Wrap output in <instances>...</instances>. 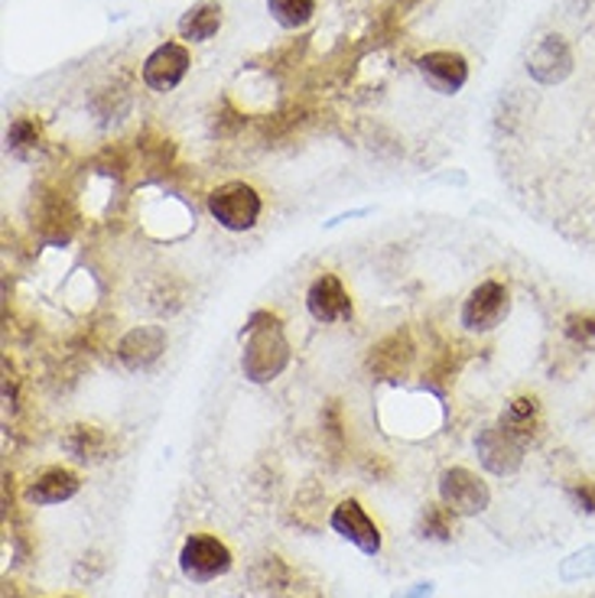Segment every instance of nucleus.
<instances>
[{"label": "nucleus", "mask_w": 595, "mask_h": 598, "mask_svg": "<svg viewBox=\"0 0 595 598\" xmlns=\"http://www.w3.org/2000/svg\"><path fill=\"white\" fill-rule=\"evenodd\" d=\"M36 127L26 120V117H20V120H13V127L7 130V143L13 147V150H20V147H33L36 143Z\"/></svg>", "instance_id": "nucleus-22"}, {"label": "nucleus", "mask_w": 595, "mask_h": 598, "mask_svg": "<svg viewBox=\"0 0 595 598\" xmlns=\"http://www.w3.org/2000/svg\"><path fill=\"white\" fill-rule=\"evenodd\" d=\"M511 436H518L524 446H528V440L534 436V430H537V423H541V404H537V397H515L508 407H505V413H502V420H498Z\"/></svg>", "instance_id": "nucleus-16"}, {"label": "nucleus", "mask_w": 595, "mask_h": 598, "mask_svg": "<svg viewBox=\"0 0 595 598\" xmlns=\"http://www.w3.org/2000/svg\"><path fill=\"white\" fill-rule=\"evenodd\" d=\"M189 65H192V55H189V49H186L182 42H160V46L143 59L140 75H143V85H147L150 91L166 94V91H173V88L186 78Z\"/></svg>", "instance_id": "nucleus-8"}, {"label": "nucleus", "mask_w": 595, "mask_h": 598, "mask_svg": "<svg viewBox=\"0 0 595 598\" xmlns=\"http://www.w3.org/2000/svg\"><path fill=\"white\" fill-rule=\"evenodd\" d=\"M329 527L349 540L352 547H358L365 557H378L381 554V527L371 521V514L355 501V498H345L332 508L329 514Z\"/></svg>", "instance_id": "nucleus-7"}, {"label": "nucleus", "mask_w": 595, "mask_h": 598, "mask_svg": "<svg viewBox=\"0 0 595 598\" xmlns=\"http://www.w3.org/2000/svg\"><path fill=\"white\" fill-rule=\"evenodd\" d=\"M231 563H235V557H231L228 544L212 537V534H192V537H186V544L179 550V573L192 586H205V583L228 576Z\"/></svg>", "instance_id": "nucleus-3"}, {"label": "nucleus", "mask_w": 595, "mask_h": 598, "mask_svg": "<svg viewBox=\"0 0 595 598\" xmlns=\"http://www.w3.org/2000/svg\"><path fill=\"white\" fill-rule=\"evenodd\" d=\"M166 352V332L160 326H137L117 342V361L127 371H147L153 368Z\"/></svg>", "instance_id": "nucleus-12"}, {"label": "nucleus", "mask_w": 595, "mask_h": 598, "mask_svg": "<svg viewBox=\"0 0 595 598\" xmlns=\"http://www.w3.org/2000/svg\"><path fill=\"white\" fill-rule=\"evenodd\" d=\"M62 453H68L75 462H104L107 453H111V440L104 430L98 427H88V423H75L62 433Z\"/></svg>", "instance_id": "nucleus-14"}, {"label": "nucleus", "mask_w": 595, "mask_h": 598, "mask_svg": "<svg viewBox=\"0 0 595 598\" xmlns=\"http://www.w3.org/2000/svg\"><path fill=\"white\" fill-rule=\"evenodd\" d=\"M531 75L544 85H557L564 81L570 72H573V55H570V46L564 42V36H544L537 42V49L531 52V62H528Z\"/></svg>", "instance_id": "nucleus-13"}, {"label": "nucleus", "mask_w": 595, "mask_h": 598, "mask_svg": "<svg viewBox=\"0 0 595 598\" xmlns=\"http://www.w3.org/2000/svg\"><path fill=\"white\" fill-rule=\"evenodd\" d=\"M267 13L283 29H303L316 16V0H267Z\"/></svg>", "instance_id": "nucleus-18"}, {"label": "nucleus", "mask_w": 595, "mask_h": 598, "mask_svg": "<svg viewBox=\"0 0 595 598\" xmlns=\"http://www.w3.org/2000/svg\"><path fill=\"white\" fill-rule=\"evenodd\" d=\"M508 313H511V290L502 280H485L466 296L459 322L466 332L485 335V332H495L508 319Z\"/></svg>", "instance_id": "nucleus-4"}, {"label": "nucleus", "mask_w": 595, "mask_h": 598, "mask_svg": "<svg viewBox=\"0 0 595 598\" xmlns=\"http://www.w3.org/2000/svg\"><path fill=\"white\" fill-rule=\"evenodd\" d=\"M81 488V479L65 469V466H49L42 472L33 475V482H26L23 488V498L26 505H36V508H52V505H65L78 495Z\"/></svg>", "instance_id": "nucleus-11"}, {"label": "nucleus", "mask_w": 595, "mask_h": 598, "mask_svg": "<svg viewBox=\"0 0 595 598\" xmlns=\"http://www.w3.org/2000/svg\"><path fill=\"white\" fill-rule=\"evenodd\" d=\"M306 313L319 326H336V322H349L355 309L345 283L336 273H319L306 290Z\"/></svg>", "instance_id": "nucleus-9"}, {"label": "nucleus", "mask_w": 595, "mask_h": 598, "mask_svg": "<svg viewBox=\"0 0 595 598\" xmlns=\"http://www.w3.org/2000/svg\"><path fill=\"white\" fill-rule=\"evenodd\" d=\"M564 335L583 348V352H595V316L593 313H570L564 319Z\"/></svg>", "instance_id": "nucleus-19"}, {"label": "nucleus", "mask_w": 595, "mask_h": 598, "mask_svg": "<svg viewBox=\"0 0 595 598\" xmlns=\"http://www.w3.org/2000/svg\"><path fill=\"white\" fill-rule=\"evenodd\" d=\"M440 501L456 518H479L482 511H489L492 492L476 472H469L463 466H453L440 475Z\"/></svg>", "instance_id": "nucleus-5"}, {"label": "nucleus", "mask_w": 595, "mask_h": 598, "mask_svg": "<svg viewBox=\"0 0 595 598\" xmlns=\"http://www.w3.org/2000/svg\"><path fill=\"white\" fill-rule=\"evenodd\" d=\"M205 208L218 221V228L244 234V231H251L261 221L264 202H261V195H257V189L251 182L231 179V182H221V186H215L208 192Z\"/></svg>", "instance_id": "nucleus-2"}, {"label": "nucleus", "mask_w": 595, "mask_h": 598, "mask_svg": "<svg viewBox=\"0 0 595 598\" xmlns=\"http://www.w3.org/2000/svg\"><path fill=\"white\" fill-rule=\"evenodd\" d=\"M244 335H248V342L241 352V374L251 384L277 381L290 368V358H293L290 342H287L283 326H280V316H274L267 309L254 313L241 329V339Z\"/></svg>", "instance_id": "nucleus-1"}, {"label": "nucleus", "mask_w": 595, "mask_h": 598, "mask_svg": "<svg viewBox=\"0 0 595 598\" xmlns=\"http://www.w3.org/2000/svg\"><path fill=\"white\" fill-rule=\"evenodd\" d=\"M62 598H68V596H62Z\"/></svg>", "instance_id": "nucleus-24"}, {"label": "nucleus", "mask_w": 595, "mask_h": 598, "mask_svg": "<svg viewBox=\"0 0 595 598\" xmlns=\"http://www.w3.org/2000/svg\"><path fill=\"white\" fill-rule=\"evenodd\" d=\"M397 598H433V586L430 583H420V586H414L410 593H404V596Z\"/></svg>", "instance_id": "nucleus-23"}, {"label": "nucleus", "mask_w": 595, "mask_h": 598, "mask_svg": "<svg viewBox=\"0 0 595 598\" xmlns=\"http://www.w3.org/2000/svg\"><path fill=\"white\" fill-rule=\"evenodd\" d=\"M570 501H573L580 511L595 514V482H590V479L573 482V485H570Z\"/></svg>", "instance_id": "nucleus-21"}, {"label": "nucleus", "mask_w": 595, "mask_h": 598, "mask_svg": "<svg viewBox=\"0 0 595 598\" xmlns=\"http://www.w3.org/2000/svg\"><path fill=\"white\" fill-rule=\"evenodd\" d=\"M595 576V547H583L577 550L573 557H567L560 563V580L564 583H580V580H590Z\"/></svg>", "instance_id": "nucleus-20"}, {"label": "nucleus", "mask_w": 595, "mask_h": 598, "mask_svg": "<svg viewBox=\"0 0 595 598\" xmlns=\"http://www.w3.org/2000/svg\"><path fill=\"white\" fill-rule=\"evenodd\" d=\"M476 456L492 475L508 479L524 466V443L511 436L502 423H489L476 436Z\"/></svg>", "instance_id": "nucleus-6"}, {"label": "nucleus", "mask_w": 595, "mask_h": 598, "mask_svg": "<svg viewBox=\"0 0 595 598\" xmlns=\"http://www.w3.org/2000/svg\"><path fill=\"white\" fill-rule=\"evenodd\" d=\"M453 521H456V514L443 501L440 505H427L420 511V521H417V537L446 544V540H453Z\"/></svg>", "instance_id": "nucleus-17"}, {"label": "nucleus", "mask_w": 595, "mask_h": 598, "mask_svg": "<svg viewBox=\"0 0 595 598\" xmlns=\"http://www.w3.org/2000/svg\"><path fill=\"white\" fill-rule=\"evenodd\" d=\"M221 13H225V10H221L218 0H199V3H192V7L179 16L176 29H179V36H182L186 42H208V39L221 29V23H225Z\"/></svg>", "instance_id": "nucleus-15"}, {"label": "nucleus", "mask_w": 595, "mask_h": 598, "mask_svg": "<svg viewBox=\"0 0 595 598\" xmlns=\"http://www.w3.org/2000/svg\"><path fill=\"white\" fill-rule=\"evenodd\" d=\"M417 72L436 94H459L469 81V62L463 52L453 49H433L417 59Z\"/></svg>", "instance_id": "nucleus-10"}]
</instances>
